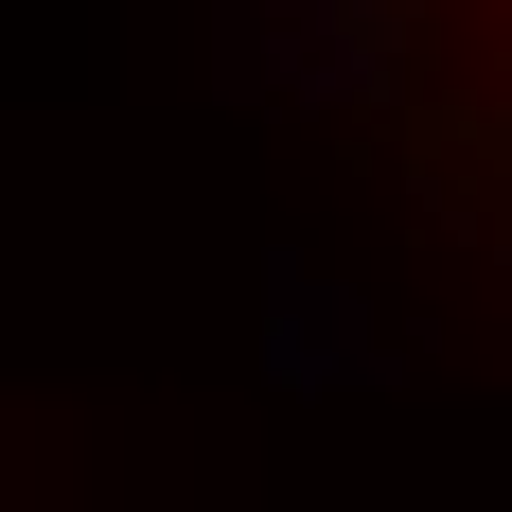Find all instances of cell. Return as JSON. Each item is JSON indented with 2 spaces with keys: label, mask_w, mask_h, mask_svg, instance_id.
I'll return each mask as SVG.
<instances>
[{
  "label": "cell",
  "mask_w": 512,
  "mask_h": 512,
  "mask_svg": "<svg viewBox=\"0 0 512 512\" xmlns=\"http://www.w3.org/2000/svg\"><path fill=\"white\" fill-rule=\"evenodd\" d=\"M371 89L407 106V142L460 177V212L512 248V0H336Z\"/></svg>",
  "instance_id": "6da1fadb"
}]
</instances>
